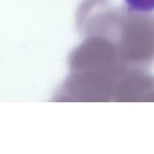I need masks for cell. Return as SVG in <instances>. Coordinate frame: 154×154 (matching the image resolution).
I'll return each instance as SVG.
<instances>
[{
  "label": "cell",
  "mask_w": 154,
  "mask_h": 154,
  "mask_svg": "<svg viewBox=\"0 0 154 154\" xmlns=\"http://www.w3.org/2000/svg\"><path fill=\"white\" fill-rule=\"evenodd\" d=\"M129 8L137 11H151L153 9V0H126Z\"/></svg>",
  "instance_id": "cell-1"
}]
</instances>
